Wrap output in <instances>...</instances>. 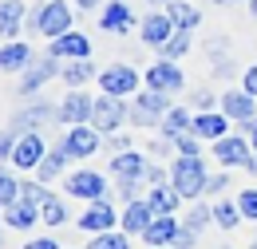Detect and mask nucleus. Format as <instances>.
Listing matches in <instances>:
<instances>
[{
  "label": "nucleus",
  "mask_w": 257,
  "mask_h": 249,
  "mask_svg": "<svg viewBox=\"0 0 257 249\" xmlns=\"http://www.w3.org/2000/svg\"><path fill=\"white\" fill-rule=\"evenodd\" d=\"M170 182L178 186L182 198H198V194H206L210 174H206L202 155H178V158H174V166H170Z\"/></svg>",
  "instance_id": "f257e3e1"
},
{
  "label": "nucleus",
  "mask_w": 257,
  "mask_h": 249,
  "mask_svg": "<svg viewBox=\"0 0 257 249\" xmlns=\"http://www.w3.org/2000/svg\"><path fill=\"white\" fill-rule=\"evenodd\" d=\"M28 28L36 32V36H64L67 28H71V8H67L64 0H48V4H40L32 12V20H28Z\"/></svg>",
  "instance_id": "f03ea898"
},
{
  "label": "nucleus",
  "mask_w": 257,
  "mask_h": 249,
  "mask_svg": "<svg viewBox=\"0 0 257 249\" xmlns=\"http://www.w3.org/2000/svg\"><path fill=\"white\" fill-rule=\"evenodd\" d=\"M166 111H170V107H166V95L151 87V91L135 95V107H131V123H135V127H159Z\"/></svg>",
  "instance_id": "7ed1b4c3"
},
{
  "label": "nucleus",
  "mask_w": 257,
  "mask_h": 249,
  "mask_svg": "<svg viewBox=\"0 0 257 249\" xmlns=\"http://www.w3.org/2000/svg\"><path fill=\"white\" fill-rule=\"evenodd\" d=\"M67 151V158H91L99 151V131L91 123H75L64 131V143H60Z\"/></svg>",
  "instance_id": "20e7f679"
},
{
  "label": "nucleus",
  "mask_w": 257,
  "mask_h": 249,
  "mask_svg": "<svg viewBox=\"0 0 257 249\" xmlns=\"http://www.w3.org/2000/svg\"><path fill=\"white\" fill-rule=\"evenodd\" d=\"M99 83H103V95H119V99L139 91V75H135V67H127V63L103 67V71H99Z\"/></svg>",
  "instance_id": "39448f33"
},
{
  "label": "nucleus",
  "mask_w": 257,
  "mask_h": 249,
  "mask_svg": "<svg viewBox=\"0 0 257 249\" xmlns=\"http://www.w3.org/2000/svg\"><path fill=\"white\" fill-rule=\"evenodd\" d=\"M48 155V147H44V139H40V131H28V135H20V143H16V151H12V166L16 170H36L40 162Z\"/></svg>",
  "instance_id": "423d86ee"
},
{
  "label": "nucleus",
  "mask_w": 257,
  "mask_h": 249,
  "mask_svg": "<svg viewBox=\"0 0 257 249\" xmlns=\"http://www.w3.org/2000/svg\"><path fill=\"white\" fill-rule=\"evenodd\" d=\"M123 119H131V111L119 103V95L95 99V111H91V127H95V131H119Z\"/></svg>",
  "instance_id": "0eeeda50"
},
{
  "label": "nucleus",
  "mask_w": 257,
  "mask_h": 249,
  "mask_svg": "<svg viewBox=\"0 0 257 249\" xmlns=\"http://www.w3.org/2000/svg\"><path fill=\"white\" fill-rule=\"evenodd\" d=\"M67 194L71 198H83V202H103L107 198V182H103V174H95V170H79V174L67 178Z\"/></svg>",
  "instance_id": "6e6552de"
},
{
  "label": "nucleus",
  "mask_w": 257,
  "mask_h": 249,
  "mask_svg": "<svg viewBox=\"0 0 257 249\" xmlns=\"http://www.w3.org/2000/svg\"><path fill=\"white\" fill-rule=\"evenodd\" d=\"M52 119H60V107H48V103H32L28 111H20L8 131H16V135H28V131H40L44 123H52Z\"/></svg>",
  "instance_id": "1a4fd4ad"
},
{
  "label": "nucleus",
  "mask_w": 257,
  "mask_h": 249,
  "mask_svg": "<svg viewBox=\"0 0 257 249\" xmlns=\"http://www.w3.org/2000/svg\"><path fill=\"white\" fill-rule=\"evenodd\" d=\"M91 111H95V99H87L83 91H67L60 103V123L75 127V123H91Z\"/></svg>",
  "instance_id": "9d476101"
},
{
  "label": "nucleus",
  "mask_w": 257,
  "mask_h": 249,
  "mask_svg": "<svg viewBox=\"0 0 257 249\" xmlns=\"http://www.w3.org/2000/svg\"><path fill=\"white\" fill-rule=\"evenodd\" d=\"M178 233H182V225L174 221V214H155V221H151L147 233H143V241L155 245V249H162V245H174Z\"/></svg>",
  "instance_id": "9b49d317"
},
{
  "label": "nucleus",
  "mask_w": 257,
  "mask_h": 249,
  "mask_svg": "<svg viewBox=\"0 0 257 249\" xmlns=\"http://www.w3.org/2000/svg\"><path fill=\"white\" fill-rule=\"evenodd\" d=\"M52 56H60V60H87V56H91V44H87V36L67 28L64 36L52 40Z\"/></svg>",
  "instance_id": "f8f14e48"
},
{
  "label": "nucleus",
  "mask_w": 257,
  "mask_h": 249,
  "mask_svg": "<svg viewBox=\"0 0 257 249\" xmlns=\"http://www.w3.org/2000/svg\"><path fill=\"white\" fill-rule=\"evenodd\" d=\"M174 32H178V24L170 20V12H155V16H147V20H143V44L162 48V44H166Z\"/></svg>",
  "instance_id": "ddd939ff"
},
{
  "label": "nucleus",
  "mask_w": 257,
  "mask_h": 249,
  "mask_svg": "<svg viewBox=\"0 0 257 249\" xmlns=\"http://www.w3.org/2000/svg\"><path fill=\"white\" fill-rule=\"evenodd\" d=\"M56 60H60V56H44L40 63H28V71H24V79H20V91L32 95L36 87H44L52 75H60L64 67H56Z\"/></svg>",
  "instance_id": "4468645a"
},
{
  "label": "nucleus",
  "mask_w": 257,
  "mask_h": 249,
  "mask_svg": "<svg viewBox=\"0 0 257 249\" xmlns=\"http://www.w3.org/2000/svg\"><path fill=\"white\" fill-rule=\"evenodd\" d=\"M253 111H257V99L245 91V87H241V91H225L222 95V115H229V119L249 123V119H253Z\"/></svg>",
  "instance_id": "2eb2a0df"
},
{
  "label": "nucleus",
  "mask_w": 257,
  "mask_h": 249,
  "mask_svg": "<svg viewBox=\"0 0 257 249\" xmlns=\"http://www.w3.org/2000/svg\"><path fill=\"white\" fill-rule=\"evenodd\" d=\"M147 83H151L155 91L170 95V91H178V87H182V71L174 67V60H162V63H155V67L147 71Z\"/></svg>",
  "instance_id": "dca6fc26"
},
{
  "label": "nucleus",
  "mask_w": 257,
  "mask_h": 249,
  "mask_svg": "<svg viewBox=\"0 0 257 249\" xmlns=\"http://www.w3.org/2000/svg\"><path fill=\"white\" fill-rule=\"evenodd\" d=\"M36 218H40V206L28 202L24 194L12 206H4V225H12V229H28V225H36Z\"/></svg>",
  "instance_id": "f3484780"
},
{
  "label": "nucleus",
  "mask_w": 257,
  "mask_h": 249,
  "mask_svg": "<svg viewBox=\"0 0 257 249\" xmlns=\"http://www.w3.org/2000/svg\"><path fill=\"white\" fill-rule=\"evenodd\" d=\"M115 225V210L107 206V202H91L83 214H79V229H87V233H103V229H111Z\"/></svg>",
  "instance_id": "a211bd4d"
},
{
  "label": "nucleus",
  "mask_w": 257,
  "mask_h": 249,
  "mask_svg": "<svg viewBox=\"0 0 257 249\" xmlns=\"http://www.w3.org/2000/svg\"><path fill=\"white\" fill-rule=\"evenodd\" d=\"M135 24V16H131V8L123 0H111L107 8H103V16H99V28L103 32H115V36H123V32Z\"/></svg>",
  "instance_id": "6ab92c4d"
},
{
  "label": "nucleus",
  "mask_w": 257,
  "mask_h": 249,
  "mask_svg": "<svg viewBox=\"0 0 257 249\" xmlns=\"http://www.w3.org/2000/svg\"><path fill=\"white\" fill-rule=\"evenodd\" d=\"M155 221V210H151V202L147 198H139V202H127V214H123V229L127 233H147V225Z\"/></svg>",
  "instance_id": "aec40b11"
},
{
  "label": "nucleus",
  "mask_w": 257,
  "mask_h": 249,
  "mask_svg": "<svg viewBox=\"0 0 257 249\" xmlns=\"http://www.w3.org/2000/svg\"><path fill=\"white\" fill-rule=\"evenodd\" d=\"M214 155H218V162H225V166H241V162H249V143L245 139H218L214 143Z\"/></svg>",
  "instance_id": "412c9836"
},
{
  "label": "nucleus",
  "mask_w": 257,
  "mask_h": 249,
  "mask_svg": "<svg viewBox=\"0 0 257 249\" xmlns=\"http://www.w3.org/2000/svg\"><path fill=\"white\" fill-rule=\"evenodd\" d=\"M225 131H229V115H210V111H198V119H194V135H198V139L218 143V139H225Z\"/></svg>",
  "instance_id": "4be33fe9"
},
{
  "label": "nucleus",
  "mask_w": 257,
  "mask_h": 249,
  "mask_svg": "<svg viewBox=\"0 0 257 249\" xmlns=\"http://www.w3.org/2000/svg\"><path fill=\"white\" fill-rule=\"evenodd\" d=\"M111 170H115V178H147V158L139 155V151H123V155L111 162Z\"/></svg>",
  "instance_id": "5701e85b"
},
{
  "label": "nucleus",
  "mask_w": 257,
  "mask_h": 249,
  "mask_svg": "<svg viewBox=\"0 0 257 249\" xmlns=\"http://www.w3.org/2000/svg\"><path fill=\"white\" fill-rule=\"evenodd\" d=\"M147 202H151V210H155V214H174V210H178V202H182V194H178L174 182H170V186L162 182V186H151Z\"/></svg>",
  "instance_id": "b1692460"
},
{
  "label": "nucleus",
  "mask_w": 257,
  "mask_h": 249,
  "mask_svg": "<svg viewBox=\"0 0 257 249\" xmlns=\"http://www.w3.org/2000/svg\"><path fill=\"white\" fill-rule=\"evenodd\" d=\"M20 24H24V4L0 0V36H20Z\"/></svg>",
  "instance_id": "393cba45"
},
{
  "label": "nucleus",
  "mask_w": 257,
  "mask_h": 249,
  "mask_svg": "<svg viewBox=\"0 0 257 249\" xmlns=\"http://www.w3.org/2000/svg\"><path fill=\"white\" fill-rule=\"evenodd\" d=\"M32 63V48L28 44H4L0 48V67L4 71H24Z\"/></svg>",
  "instance_id": "a878e982"
},
{
  "label": "nucleus",
  "mask_w": 257,
  "mask_h": 249,
  "mask_svg": "<svg viewBox=\"0 0 257 249\" xmlns=\"http://www.w3.org/2000/svg\"><path fill=\"white\" fill-rule=\"evenodd\" d=\"M162 135L166 139H178V135H186V131H194V119H190V111H182V107H170L166 115H162Z\"/></svg>",
  "instance_id": "bb28decb"
},
{
  "label": "nucleus",
  "mask_w": 257,
  "mask_h": 249,
  "mask_svg": "<svg viewBox=\"0 0 257 249\" xmlns=\"http://www.w3.org/2000/svg\"><path fill=\"white\" fill-rule=\"evenodd\" d=\"M60 75L67 79V87H79V83H87L95 75V67H91V60H67V67Z\"/></svg>",
  "instance_id": "cd10ccee"
},
{
  "label": "nucleus",
  "mask_w": 257,
  "mask_h": 249,
  "mask_svg": "<svg viewBox=\"0 0 257 249\" xmlns=\"http://www.w3.org/2000/svg\"><path fill=\"white\" fill-rule=\"evenodd\" d=\"M64 162H67V151H64V147H56V151H48V155H44V162L36 166V170H40V182H48V178H56V174L64 170Z\"/></svg>",
  "instance_id": "c85d7f7f"
},
{
  "label": "nucleus",
  "mask_w": 257,
  "mask_h": 249,
  "mask_svg": "<svg viewBox=\"0 0 257 249\" xmlns=\"http://www.w3.org/2000/svg\"><path fill=\"white\" fill-rule=\"evenodd\" d=\"M20 186H24V182H20L16 174H8V166H0V210L20 198Z\"/></svg>",
  "instance_id": "c756f323"
},
{
  "label": "nucleus",
  "mask_w": 257,
  "mask_h": 249,
  "mask_svg": "<svg viewBox=\"0 0 257 249\" xmlns=\"http://www.w3.org/2000/svg\"><path fill=\"white\" fill-rule=\"evenodd\" d=\"M241 218H245V214H241V206H237V202H218V206H214V221H218L222 229H233Z\"/></svg>",
  "instance_id": "7c9ffc66"
},
{
  "label": "nucleus",
  "mask_w": 257,
  "mask_h": 249,
  "mask_svg": "<svg viewBox=\"0 0 257 249\" xmlns=\"http://www.w3.org/2000/svg\"><path fill=\"white\" fill-rule=\"evenodd\" d=\"M166 12H170V20H174L178 28H186V32L198 24V8H190V4H178V0H170V4H166Z\"/></svg>",
  "instance_id": "2f4dec72"
},
{
  "label": "nucleus",
  "mask_w": 257,
  "mask_h": 249,
  "mask_svg": "<svg viewBox=\"0 0 257 249\" xmlns=\"http://www.w3.org/2000/svg\"><path fill=\"white\" fill-rule=\"evenodd\" d=\"M186 48H190V32L178 28L166 44H162V60H178V56H186Z\"/></svg>",
  "instance_id": "473e14b6"
},
{
  "label": "nucleus",
  "mask_w": 257,
  "mask_h": 249,
  "mask_svg": "<svg viewBox=\"0 0 257 249\" xmlns=\"http://www.w3.org/2000/svg\"><path fill=\"white\" fill-rule=\"evenodd\" d=\"M40 221H44V225H64V221H67L64 202H60V198H48V202L40 206Z\"/></svg>",
  "instance_id": "72a5a7b5"
},
{
  "label": "nucleus",
  "mask_w": 257,
  "mask_h": 249,
  "mask_svg": "<svg viewBox=\"0 0 257 249\" xmlns=\"http://www.w3.org/2000/svg\"><path fill=\"white\" fill-rule=\"evenodd\" d=\"M210 218H214V206H202V202H198V206H190V210H186V221H182V225H186V229H194V233H202Z\"/></svg>",
  "instance_id": "f704fd0d"
},
{
  "label": "nucleus",
  "mask_w": 257,
  "mask_h": 249,
  "mask_svg": "<svg viewBox=\"0 0 257 249\" xmlns=\"http://www.w3.org/2000/svg\"><path fill=\"white\" fill-rule=\"evenodd\" d=\"M87 249H127V233H115V229H103L91 237V245Z\"/></svg>",
  "instance_id": "c9c22d12"
},
{
  "label": "nucleus",
  "mask_w": 257,
  "mask_h": 249,
  "mask_svg": "<svg viewBox=\"0 0 257 249\" xmlns=\"http://www.w3.org/2000/svg\"><path fill=\"white\" fill-rule=\"evenodd\" d=\"M143 194V178H119V198L123 202H139Z\"/></svg>",
  "instance_id": "e433bc0d"
},
{
  "label": "nucleus",
  "mask_w": 257,
  "mask_h": 249,
  "mask_svg": "<svg viewBox=\"0 0 257 249\" xmlns=\"http://www.w3.org/2000/svg\"><path fill=\"white\" fill-rule=\"evenodd\" d=\"M237 206H241V214L249 221H257V190H241L237 194Z\"/></svg>",
  "instance_id": "4c0bfd02"
},
{
  "label": "nucleus",
  "mask_w": 257,
  "mask_h": 249,
  "mask_svg": "<svg viewBox=\"0 0 257 249\" xmlns=\"http://www.w3.org/2000/svg\"><path fill=\"white\" fill-rule=\"evenodd\" d=\"M20 194H24V198H28V202H36V206H44V202H48V198H52V194H48V190L40 186V182H24V186H20Z\"/></svg>",
  "instance_id": "58836bf2"
},
{
  "label": "nucleus",
  "mask_w": 257,
  "mask_h": 249,
  "mask_svg": "<svg viewBox=\"0 0 257 249\" xmlns=\"http://www.w3.org/2000/svg\"><path fill=\"white\" fill-rule=\"evenodd\" d=\"M16 143H20V135H16V131H0V162H4V158H12Z\"/></svg>",
  "instance_id": "ea45409f"
},
{
  "label": "nucleus",
  "mask_w": 257,
  "mask_h": 249,
  "mask_svg": "<svg viewBox=\"0 0 257 249\" xmlns=\"http://www.w3.org/2000/svg\"><path fill=\"white\" fill-rule=\"evenodd\" d=\"M174 147H178V155H198V135H194V131L178 135V139H174Z\"/></svg>",
  "instance_id": "a19ab883"
},
{
  "label": "nucleus",
  "mask_w": 257,
  "mask_h": 249,
  "mask_svg": "<svg viewBox=\"0 0 257 249\" xmlns=\"http://www.w3.org/2000/svg\"><path fill=\"white\" fill-rule=\"evenodd\" d=\"M245 91L257 99V67H249V71H245Z\"/></svg>",
  "instance_id": "79ce46f5"
},
{
  "label": "nucleus",
  "mask_w": 257,
  "mask_h": 249,
  "mask_svg": "<svg viewBox=\"0 0 257 249\" xmlns=\"http://www.w3.org/2000/svg\"><path fill=\"white\" fill-rule=\"evenodd\" d=\"M210 103H214V95H210V91H198V95H194V107H198V111H206Z\"/></svg>",
  "instance_id": "37998d69"
},
{
  "label": "nucleus",
  "mask_w": 257,
  "mask_h": 249,
  "mask_svg": "<svg viewBox=\"0 0 257 249\" xmlns=\"http://www.w3.org/2000/svg\"><path fill=\"white\" fill-rule=\"evenodd\" d=\"M147 178H151L155 186H162V182H166V170H162V166H151V170H147Z\"/></svg>",
  "instance_id": "c03bdc74"
},
{
  "label": "nucleus",
  "mask_w": 257,
  "mask_h": 249,
  "mask_svg": "<svg viewBox=\"0 0 257 249\" xmlns=\"http://www.w3.org/2000/svg\"><path fill=\"white\" fill-rule=\"evenodd\" d=\"M24 249H60V245H56L52 237H40V241H28V245H24Z\"/></svg>",
  "instance_id": "a18cd8bd"
},
{
  "label": "nucleus",
  "mask_w": 257,
  "mask_h": 249,
  "mask_svg": "<svg viewBox=\"0 0 257 249\" xmlns=\"http://www.w3.org/2000/svg\"><path fill=\"white\" fill-rule=\"evenodd\" d=\"M225 186H229V178H225V174H214V178H210V186H206V190H225Z\"/></svg>",
  "instance_id": "49530a36"
},
{
  "label": "nucleus",
  "mask_w": 257,
  "mask_h": 249,
  "mask_svg": "<svg viewBox=\"0 0 257 249\" xmlns=\"http://www.w3.org/2000/svg\"><path fill=\"white\" fill-rule=\"evenodd\" d=\"M245 131H249V143H253V151H257V123H253V119L245 123Z\"/></svg>",
  "instance_id": "de8ad7c7"
},
{
  "label": "nucleus",
  "mask_w": 257,
  "mask_h": 249,
  "mask_svg": "<svg viewBox=\"0 0 257 249\" xmlns=\"http://www.w3.org/2000/svg\"><path fill=\"white\" fill-rule=\"evenodd\" d=\"M79 8H95V4H107V0H75Z\"/></svg>",
  "instance_id": "09e8293b"
},
{
  "label": "nucleus",
  "mask_w": 257,
  "mask_h": 249,
  "mask_svg": "<svg viewBox=\"0 0 257 249\" xmlns=\"http://www.w3.org/2000/svg\"><path fill=\"white\" fill-rule=\"evenodd\" d=\"M245 170H249V174H257V155H249V162H245Z\"/></svg>",
  "instance_id": "8fccbe9b"
},
{
  "label": "nucleus",
  "mask_w": 257,
  "mask_h": 249,
  "mask_svg": "<svg viewBox=\"0 0 257 249\" xmlns=\"http://www.w3.org/2000/svg\"><path fill=\"white\" fill-rule=\"evenodd\" d=\"M249 12H253V16H257V0H249Z\"/></svg>",
  "instance_id": "3c124183"
},
{
  "label": "nucleus",
  "mask_w": 257,
  "mask_h": 249,
  "mask_svg": "<svg viewBox=\"0 0 257 249\" xmlns=\"http://www.w3.org/2000/svg\"><path fill=\"white\" fill-rule=\"evenodd\" d=\"M218 4H237V0H218Z\"/></svg>",
  "instance_id": "603ef678"
},
{
  "label": "nucleus",
  "mask_w": 257,
  "mask_h": 249,
  "mask_svg": "<svg viewBox=\"0 0 257 249\" xmlns=\"http://www.w3.org/2000/svg\"><path fill=\"white\" fill-rule=\"evenodd\" d=\"M151 4H170V0H151Z\"/></svg>",
  "instance_id": "864d4df0"
},
{
  "label": "nucleus",
  "mask_w": 257,
  "mask_h": 249,
  "mask_svg": "<svg viewBox=\"0 0 257 249\" xmlns=\"http://www.w3.org/2000/svg\"><path fill=\"white\" fill-rule=\"evenodd\" d=\"M162 249H174V245H162Z\"/></svg>",
  "instance_id": "5fc2aeb1"
},
{
  "label": "nucleus",
  "mask_w": 257,
  "mask_h": 249,
  "mask_svg": "<svg viewBox=\"0 0 257 249\" xmlns=\"http://www.w3.org/2000/svg\"><path fill=\"white\" fill-rule=\"evenodd\" d=\"M249 249H257V241H253V245H249Z\"/></svg>",
  "instance_id": "6e6d98bb"
},
{
  "label": "nucleus",
  "mask_w": 257,
  "mask_h": 249,
  "mask_svg": "<svg viewBox=\"0 0 257 249\" xmlns=\"http://www.w3.org/2000/svg\"><path fill=\"white\" fill-rule=\"evenodd\" d=\"M0 225H4V221H0Z\"/></svg>",
  "instance_id": "4d7b16f0"
}]
</instances>
